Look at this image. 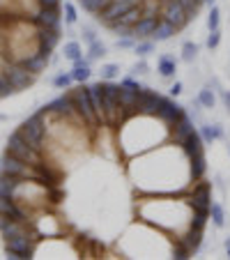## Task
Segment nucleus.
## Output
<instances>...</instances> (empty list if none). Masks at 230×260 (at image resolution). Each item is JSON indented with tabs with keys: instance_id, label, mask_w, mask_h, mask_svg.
Wrapping results in <instances>:
<instances>
[{
	"instance_id": "1",
	"label": "nucleus",
	"mask_w": 230,
	"mask_h": 260,
	"mask_svg": "<svg viewBox=\"0 0 230 260\" xmlns=\"http://www.w3.org/2000/svg\"><path fill=\"white\" fill-rule=\"evenodd\" d=\"M118 92L120 85L111 83V81H99V83L90 85V97H92L94 111H97L102 127H120V124H124L118 108Z\"/></svg>"
},
{
	"instance_id": "2",
	"label": "nucleus",
	"mask_w": 230,
	"mask_h": 260,
	"mask_svg": "<svg viewBox=\"0 0 230 260\" xmlns=\"http://www.w3.org/2000/svg\"><path fill=\"white\" fill-rule=\"evenodd\" d=\"M19 132L23 134V138L30 143L32 147H37L40 152H44L46 145V111L30 115L28 120H23L19 127Z\"/></svg>"
},
{
	"instance_id": "3",
	"label": "nucleus",
	"mask_w": 230,
	"mask_h": 260,
	"mask_svg": "<svg viewBox=\"0 0 230 260\" xmlns=\"http://www.w3.org/2000/svg\"><path fill=\"white\" fill-rule=\"evenodd\" d=\"M5 152L12 154V157L23 159V161L32 164V166H37V164L44 161V152H40L37 147L30 145L19 129H16L14 134H10V138H7V145H5Z\"/></svg>"
},
{
	"instance_id": "4",
	"label": "nucleus",
	"mask_w": 230,
	"mask_h": 260,
	"mask_svg": "<svg viewBox=\"0 0 230 260\" xmlns=\"http://www.w3.org/2000/svg\"><path fill=\"white\" fill-rule=\"evenodd\" d=\"M69 92H72L74 108H76V113L81 115L83 124H88V127H92V129L102 127V124H99V118H97V111H94L92 97H90V85L85 88V85L81 83L76 90H69Z\"/></svg>"
},
{
	"instance_id": "5",
	"label": "nucleus",
	"mask_w": 230,
	"mask_h": 260,
	"mask_svg": "<svg viewBox=\"0 0 230 260\" xmlns=\"http://www.w3.org/2000/svg\"><path fill=\"white\" fill-rule=\"evenodd\" d=\"M42 240V235L37 231L32 235H19V237H7L5 240V253L12 260H28L35 255L37 242Z\"/></svg>"
},
{
	"instance_id": "6",
	"label": "nucleus",
	"mask_w": 230,
	"mask_h": 260,
	"mask_svg": "<svg viewBox=\"0 0 230 260\" xmlns=\"http://www.w3.org/2000/svg\"><path fill=\"white\" fill-rule=\"evenodd\" d=\"M0 74H5L7 79H10V83L16 88V92H21V90H28L30 85L37 81V76H35L32 72H28V69H25L23 64L19 62V60H5V58H3Z\"/></svg>"
},
{
	"instance_id": "7",
	"label": "nucleus",
	"mask_w": 230,
	"mask_h": 260,
	"mask_svg": "<svg viewBox=\"0 0 230 260\" xmlns=\"http://www.w3.org/2000/svg\"><path fill=\"white\" fill-rule=\"evenodd\" d=\"M161 102V94L157 90H150V88H143L138 92L136 99V106H134V118H157V106Z\"/></svg>"
},
{
	"instance_id": "8",
	"label": "nucleus",
	"mask_w": 230,
	"mask_h": 260,
	"mask_svg": "<svg viewBox=\"0 0 230 260\" xmlns=\"http://www.w3.org/2000/svg\"><path fill=\"white\" fill-rule=\"evenodd\" d=\"M136 5H141V0H111V3H108V5L94 16H97L99 23L108 28V25L115 23L120 16L127 14V12L132 10V7H136Z\"/></svg>"
},
{
	"instance_id": "9",
	"label": "nucleus",
	"mask_w": 230,
	"mask_h": 260,
	"mask_svg": "<svg viewBox=\"0 0 230 260\" xmlns=\"http://www.w3.org/2000/svg\"><path fill=\"white\" fill-rule=\"evenodd\" d=\"M30 23L35 28H46V30H60L62 23V7H40V10L30 14Z\"/></svg>"
},
{
	"instance_id": "10",
	"label": "nucleus",
	"mask_w": 230,
	"mask_h": 260,
	"mask_svg": "<svg viewBox=\"0 0 230 260\" xmlns=\"http://www.w3.org/2000/svg\"><path fill=\"white\" fill-rule=\"evenodd\" d=\"M0 216H10V219L16 221H28V223H35V210H28L21 203H16L14 198H0Z\"/></svg>"
},
{
	"instance_id": "11",
	"label": "nucleus",
	"mask_w": 230,
	"mask_h": 260,
	"mask_svg": "<svg viewBox=\"0 0 230 260\" xmlns=\"http://www.w3.org/2000/svg\"><path fill=\"white\" fill-rule=\"evenodd\" d=\"M182 115H184V108H182L180 104L168 99V97H161V102H159V106H157V118L161 120L168 129H171Z\"/></svg>"
},
{
	"instance_id": "12",
	"label": "nucleus",
	"mask_w": 230,
	"mask_h": 260,
	"mask_svg": "<svg viewBox=\"0 0 230 260\" xmlns=\"http://www.w3.org/2000/svg\"><path fill=\"white\" fill-rule=\"evenodd\" d=\"M163 5V12H161V19L168 21V23H173L177 30H182L186 23H189V16H186L184 7H182L180 0H166V3H161Z\"/></svg>"
},
{
	"instance_id": "13",
	"label": "nucleus",
	"mask_w": 230,
	"mask_h": 260,
	"mask_svg": "<svg viewBox=\"0 0 230 260\" xmlns=\"http://www.w3.org/2000/svg\"><path fill=\"white\" fill-rule=\"evenodd\" d=\"M186 205H196V207H210L212 205V187L207 182H193L191 196L186 201Z\"/></svg>"
},
{
	"instance_id": "14",
	"label": "nucleus",
	"mask_w": 230,
	"mask_h": 260,
	"mask_svg": "<svg viewBox=\"0 0 230 260\" xmlns=\"http://www.w3.org/2000/svg\"><path fill=\"white\" fill-rule=\"evenodd\" d=\"M58 42H60V30L37 28V51L40 53H53Z\"/></svg>"
},
{
	"instance_id": "15",
	"label": "nucleus",
	"mask_w": 230,
	"mask_h": 260,
	"mask_svg": "<svg viewBox=\"0 0 230 260\" xmlns=\"http://www.w3.org/2000/svg\"><path fill=\"white\" fill-rule=\"evenodd\" d=\"M191 132H196V129H193V120H191L189 115L184 113V115H182V118L171 127V136H168V138H171L173 145H180V143L184 141V138L189 136Z\"/></svg>"
},
{
	"instance_id": "16",
	"label": "nucleus",
	"mask_w": 230,
	"mask_h": 260,
	"mask_svg": "<svg viewBox=\"0 0 230 260\" xmlns=\"http://www.w3.org/2000/svg\"><path fill=\"white\" fill-rule=\"evenodd\" d=\"M159 16H141L138 19V23L134 25V37H136V42L138 40H150V35L154 32V28L159 25Z\"/></svg>"
},
{
	"instance_id": "17",
	"label": "nucleus",
	"mask_w": 230,
	"mask_h": 260,
	"mask_svg": "<svg viewBox=\"0 0 230 260\" xmlns=\"http://www.w3.org/2000/svg\"><path fill=\"white\" fill-rule=\"evenodd\" d=\"M49 62H51V53H40V51H37L35 55H30V58L21 60V64H23L28 72H32L35 76H40L42 72H46Z\"/></svg>"
},
{
	"instance_id": "18",
	"label": "nucleus",
	"mask_w": 230,
	"mask_h": 260,
	"mask_svg": "<svg viewBox=\"0 0 230 260\" xmlns=\"http://www.w3.org/2000/svg\"><path fill=\"white\" fill-rule=\"evenodd\" d=\"M177 147L184 152V157H193V154L203 152V136H201V132H191Z\"/></svg>"
},
{
	"instance_id": "19",
	"label": "nucleus",
	"mask_w": 230,
	"mask_h": 260,
	"mask_svg": "<svg viewBox=\"0 0 230 260\" xmlns=\"http://www.w3.org/2000/svg\"><path fill=\"white\" fill-rule=\"evenodd\" d=\"M186 159H189V175H191V180H193V182L203 180V175H205V171H207L205 154L198 152V154H193V157H186Z\"/></svg>"
},
{
	"instance_id": "20",
	"label": "nucleus",
	"mask_w": 230,
	"mask_h": 260,
	"mask_svg": "<svg viewBox=\"0 0 230 260\" xmlns=\"http://www.w3.org/2000/svg\"><path fill=\"white\" fill-rule=\"evenodd\" d=\"M177 32H180V30H177L175 25L161 19V21H159V25L154 28V32L150 35V40H152V42H168L173 35H177Z\"/></svg>"
},
{
	"instance_id": "21",
	"label": "nucleus",
	"mask_w": 230,
	"mask_h": 260,
	"mask_svg": "<svg viewBox=\"0 0 230 260\" xmlns=\"http://www.w3.org/2000/svg\"><path fill=\"white\" fill-rule=\"evenodd\" d=\"M157 69H159V74H161L163 79H173V76H175V72H177V60L173 58V55H168V53L159 55Z\"/></svg>"
},
{
	"instance_id": "22",
	"label": "nucleus",
	"mask_w": 230,
	"mask_h": 260,
	"mask_svg": "<svg viewBox=\"0 0 230 260\" xmlns=\"http://www.w3.org/2000/svg\"><path fill=\"white\" fill-rule=\"evenodd\" d=\"M21 182V177L7 175V173H0V198H10L14 193L16 184Z\"/></svg>"
},
{
	"instance_id": "23",
	"label": "nucleus",
	"mask_w": 230,
	"mask_h": 260,
	"mask_svg": "<svg viewBox=\"0 0 230 260\" xmlns=\"http://www.w3.org/2000/svg\"><path fill=\"white\" fill-rule=\"evenodd\" d=\"M201 136L203 143L219 141V138H223V127L221 124H201Z\"/></svg>"
},
{
	"instance_id": "24",
	"label": "nucleus",
	"mask_w": 230,
	"mask_h": 260,
	"mask_svg": "<svg viewBox=\"0 0 230 260\" xmlns=\"http://www.w3.org/2000/svg\"><path fill=\"white\" fill-rule=\"evenodd\" d=\"M203 233H205V231H196V228H189V231H186V235L180 237V242H184V244L189 246L193 253H196L198 246H201V242H203Z\"/></svg>"
},
{
	"instance_id": "25",
	"label": "nucleus",
	"mask_w": 230,
	"mask_h": 260,
	"mask_svg": "<svg viewBox=\"0 0 230 260\" xmlns=\"http://www.w3.org/2000/svg\"><path fill=\"white\" fill-rule=\"evenodd\" d=\"M141 16H143V5H136V7H132L127 14L120 16L115 23H122V25H129V28H134V25L138 23V19H141ZM111 25H113V23H111ZM111 25H108V28H111Z\"/></svg>"
},
{
	"instance_id": "26",
	"label": "nucleus",
	"mask_w": 230,
	"mask_h": 260,
	"mask_svg": "<svg viewBox=\"0 0 230 260\" xmlns=\"http://www.w3.org/2000/svg\"><path fill=\"white\" fill-rule=\"evenodd\" d=\"M81 7H83L88 14H99V12L104 10V7L111 3V0H76Z\"/></svg>"
},
{
	"instance_id": "27",
	"label": "nucleus",
	"mask_w": 230,
	"mask_h": 260,
	"mask_svg": "<svg viewBox=\"0 0 230 260\" xmlns=\"http://www.w3.org/2000/svg\"><path fill=\"white\" fill-rule=\"evenodd\" d=\"M210 219H212V223H214L216 228H223L225 212H223V207H221V203H212L210 205Z\"/></svg>"
},
{
	"instance_id": "28",
	"label": "nucleus",
	"mask_w": 230,
	"mask_h": 260,
	"mask_svg": "<svg viewBox=\"0 0 230 260\" xmlns=\"http://www.w3.org/2000/svg\"><path fill=\"white\" fill-rule=\"evenodd\" d=\"M90 76H92V72H90L88 64H74V69H72L74 83H85Z\"/></svg>"
},
{
	"instance_id": "29",
	"label": "nucleus",
	"mask_w": 230,
	"mask_h": 260,
	"mask_svg": "<svg viewBox=\"0 0 230 260\" xmlns=\"http://www.w3.org/2000/svg\"><path fill=\"white\" fill-rule=\"evenodd\" d=\"M198 102H201V106H203V108H214L216 97H214V92H212L210 85H205V88H203L201 92H198Z\"/></svg>"
},
{
	"instance_id": "30",
	"label": "nucleus",
	"mask_w": 230,
	"mask_h": 260,
	"mask_svg": "<svg viewBox=\"0 0 230 260\" xmlns=\"http://www.w3.org/2000/svg\"><path fill=\"white\" fill-rule=\"evenodd\" d=\"M64 58L67 60H79V58H83V49H81V44L79 42H67L64 44Z\"/></svg>"
},
{
	"instance_id": "31",
	"label": "nucleus",
	"mask_w": 230,
	"mask_h": 260,
	"mask_svg": "<svg viewBox=\"0 0 230 260\" xmlns=\"http://www.w3.org/2000/svg\"><path fill=\"white\" fill-rule=\"evenodd\" d=\"M106 55V44H102L99 40H94L92 44L88 46V60L92 62V60H99V58H104Z\"/></svg>"
},
{
	"instance_id": "32",
	"label": "nucleus",
	"mask_w": 230,
	"mask_h": 260,
	"mask_svg": "<svg viewBox=\"0 0 230 260\" xmlns=\"http://www.w3.org/2000/svg\"><path fill=\"white\" fill-rule=\"evenodd\" d=\"M198 44H193V42H184V44H182V60H184V62H193V60H196V55H198Z\"/></svg>"
},
{
	"instance_id": "33",
	"label": "nucleus",
	"mask_w": 230,
	"mask_h": 260,
	"mask_svg": "<svg viewBox=\"0 0 230 260\" xmlns=\"http://www.w3.org/2000/svg\"><path fill=\"white\" fill-rule=\"evenodd\" d=\"M154 44H157V42H152V40H138L136 46H134V51H136V55L145 58L147 53H152V51H154Z\"/></svg>"
},
{
	"instance_id": "34",
	"label": "nucleus",
	"mask_w": 230,
	"mask_h": 260,
	"mask_svg": "<svg viewBox=\"0 0 230 260\" xmlns=\"http://www.w3.org/2000/svg\"><path fill=\"white\" fill-rule=\"evenodd\" d=\"M191 253H193V251H191L184 242H180V240L175 242V249H173V258L175 260H186V258H191Z\"/></svg>"
},
{
	"instance_id": "35",
	"label": "nucleus",
	"mask_w": 230,
	"mask_h": 260,
	"mask_svg": "<svg viewBox=\"0 0 230 260\" xmlns=\"http://www.w3.org/2000/svg\"><path fill=\"white\" fill-rule=\"evenodd\" d=\"M99 74H102V81H113V79H115V76L120 74V64L108 62V64H104Z\"/></svg>"
},
{
	"instance_id": "36",
	"label": "nucleus",
	"mask_w": 230,
	"mask_h": 260,
	"mask_svg": "<svg viewBox=\"0 0 230 260\" xmlns=\"http://www.w3.org/2000/svg\"><path fill=\"white\" fill-rule=\"evenodd\" d=\"M14 92H16V88L10 83V79H7L5 74H0V99L10 97V94H14Z\"/></svg>"
},
{
	"instance_id": "37",
	"label": "nucleus",
	"mask_w": 230,
	"mask_h": 260,
	"mask_svg": "<svg viewBox=\"0 0 230 260\" xmlns=\"http://www.w3.org/2000/svg\"><path fill=\"white\" fill-rule=\"evenodd\" d=\"M64 21H67V25H74L76 21H79V12H76V5L74 3H64Z\"/></svg>"
},
{
	"instance_id": "38",
	"label": "nucleus",
	"mask_w": 230,
	"mask_h": 260,
	"mask_svg": "<svg viewBox=\"0 0 230 260\" xmlns=\"http://www.w3.org/2000/svg\"><path fill=\"white\" fill-rule=\"evenodd\" d=\"M219 21H221V12H219V7L212 5L210 16H207V28H210V30H216V28H219Z\"/></svg>"
},
{
	"instance_id": "39",
	"label": "nucleus",
	"mask_w": 230,
	"mask_h": 260,
	"mask_svg": "<svg viewBox=\"0 0 230 260\" xmlns=\"http://www.w3.org/2000/svg\"><path fill=\"white\" fill-rule=\"evenodd\" d=\"M72 83H74L72 74H58V76L53 79V85H55V88H60V90H67Z\"/></svg>"
},
{
	"instance_id": "40",
	"label": "nucleus",
	"mask_w": 230,
	"mask_h": 260,
	"mask_svg": "<svg viewBox=\"0 0 230 260\" xmlns=\"http://www.w3.org/2000/svg\"><path fill=\"white\" fill-rule=\"evenodd\" d=\"M81 35H83V42L88 46L97 40V32H94V28H90V25H83V28H81Z\"/></svg>"
},
{
	"instance_id": "41",
	"label": "nucleus",
	"mask_w": 230,
	"mask_h": 260,
	"mask_svg": "<svg viewBox=\"0 0 230 260\" xmlns=\"http://www.w3.org/2000/svg\"><path fill=\"white\" fill-rule=\"evenodd\" d=\"M221 42V30H210V37H207V49H216Z\"/></svg>"
},
{
	"instance_id": "42",
	"label": "nucleus",
	"mask_w": 230,
	"mask_h": 260,
	"mask_svg": "<svg viewBox=\"0 0 230 260\" xmlns=\"http://www.w3.org/2000/svg\"><path fill=\"white\" fill-rule=\"evenodd\" d=\"M115 46H118V49H134V46H136V37H118Z\"/></svg>"
},
{
	"instance_id": "43",
	"label": "nucleus",
	"mask_w": 230,
	"mask_h": 260,
	"mask_svg": "<svg viewBox=\"0 0 230 260\" xmlns=\"http://www.w3.org/2000/svg\"><path fill=\"white\" fill-rule=\"evenodd\" d=\"M120 85H124V88H129V90H136V92H138V90H143V85L138 83L136 79H132V76H127V79H122V83H120Z\"/></svg>"
},
{
	"instance_id": "44",
	"label": "nucleus",
	"mask_w": 230,
	"mask_h": 260,
	"mask_svg": "<svg viewBox=\"0 0 230 260\" xmlns=\"http://www.w3.org/2000/svg\"><path fill=\"white\" fill-rule=\"evenodd\" d=\"M40 7H55V5H62V0H37Z\"/></svg>"
},
{
	"instance_id": "45",
	"label": "nucleus",
	"mask_w": 230,
	"mask_h": 260,
	"mask_svg": "<svg viewBox=\"0 0 230 260\" xmlns=\"http://www.w3.org/2000/svg\"><path fill=\"white\" fill-rule=\"evenodd\" d=\"M145 72H147V62H145V60L136 62V67H134V74H145Z\"/></svg>"
},
{
	"instance_id": "46",
	"label": "nucleus",
	"mask_w": 230,
	"mask_h": 260,
	"mask_svg": "<svg viewBox=\"0 0 230 260\" xmlns=\"http://www.w3.org/2000/svg\"><path fill=\"white\" fill-rule=\"evenodd\" d=\"M171 94H173V97H177V94H182V83H180V81H175V83L171 85Z\"/></svg>"
},
{
	"instance_id": "47",
	"label": "nucleus",
	"mask_w": 230,
	"mask_h": 260,
	"mask_svg": "<svg viewBox=\"0 0 230 260\" xmlns=\"http://www.w3.org/2000/svg\"><path fill=\"white\" fill-rule=\"evenodd\" d=\"M221 99H223V106L230 111V92H225V90H221Z\"/></svg>"
},
{
	"instance_id": "48",
	"label": "nucleus",
	"mask_w": 230,
	"mask_h": 260,
	"mask_svg": "<svg viewBox=\"0 0 230 260\" xmlns=\"http://www.w3.org/2000/svg\"><path fill=\"white\" fill-rule=\"evenodd\" d=\"M225 251H228V258H230V237H225Z\"/></svg>"
},
{
	"instance_id": "49",
	"label": "nucleus",
	"mask_w": 230,
	"mask_h": 260,
	"mask_svg": "<svg viewBox=\"0 0 230 260\" xmlns=\"http://www.w3.org/2000/svg\"><path fill=\"white\" fill-rule=\"evenodd\" d=\"M0 168H3V159H0Z\"/></svg>"
},
{
	"instance_id": "50",
	"label": "nucleus",
	"mask_w": 230,
	"mask_h": 260,
	"mask_svg": "<svg viewBox=\"0 0 230 260\" xmlns=\"http://www.w3.org/2000/svg\"><path fill=\"white\" fill-rule=\"evenodd\" d=\"M228 152H230V145H228Z\"/></svg>"
}]
</instances>
